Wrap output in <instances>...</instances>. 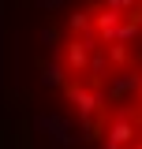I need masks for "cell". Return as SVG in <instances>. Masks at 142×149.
<instances>
[{
	"label": "cell",
	"mask_w": 142,
	"mask_h": 149,
	"mask_svg": "<svg viewBox=\"0 0 142 149\" xmlns=\"http://www.w3.org/2000/svg\"><path fill=\"white\" fill-rule=\"evenodd\" d=\"M49 86L93 149H142V0H71L49 34Z\"/></svg>",
	"instance_id": "obj_1"
}]
</instances>
